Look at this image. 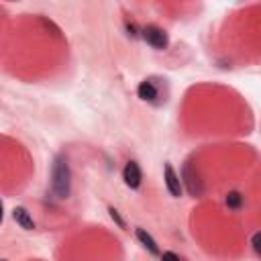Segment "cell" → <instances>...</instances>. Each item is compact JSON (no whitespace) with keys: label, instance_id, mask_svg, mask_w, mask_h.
I'll return each instance as SVG.
<instances>
[{"label":"cell","instance_id":"cell-3","mask_svg":"<svg viewBox=\"0 0 261 261\" xmlns=\"http://www.w3.org/2000/svg\"><path fill=\"white\" fill-rule=\"evenodd\" d=\"M181 184L186 186V190H188L190 196H194V198H200L202 196V181H200V177H198L192 161H186V165L181 169Z\"/></svg>","mask_w":261,"mask_h":261},{"label":"cell","instance_id":"cell-9","mask_svg":"<svg viewBox=\"0 0 261 261\" xmlns=\"http://www.w3.org/2000/svg\"><path fill=\"white\" fill-rule=\"evenodd\" d=\"M224 202H226V206H228L230 210H239V208L243 206V196H241L239 192H228L226 198H224Z\"/></svg>","mask_w":261,"mask_h":261},{"label":"cell","instance_id":"cell-4","mask_svg":"<svg viewBox=\"0 0 261 261\" xmlns=\"http://www.w3.org/2000/svg\"><path fill=\"white\" fill-rule=\"evenodd\" d=\"M163 181H165L167 192H169L173 198H179V196H181V192H184V184H181L179 175L175 173V169H173L169 163H165V167H163Z\"/></svg>","mask_w":261,"mask_h":261},{"label":"cell","instance_id":"cell-7","mask_svg":"<svg viewBox=\"0 0 261 261\" xmlns=\"http://www.w3.org/2000/svg\"><path fill=\"white\" fill-rule=\"evenodd\" d=\"M12 218H14V222H16L20 228H24V230H33V228H35V220H33L31 212H29L27 208H22V206H16V208L12 210Z\"/></svg>","mask_w":261,"mask_h":261},{"label":"cell","instance_id":"cell-2","mask_svg":"<svg viewBox=\"0 0 261 261\" xmlns=\"http://www.w3.org/2000/svg\"><path fill=\"white\" fill-rule=\"evenodd\" d=\"M141 37L145 39L147 45H151V47L157 49V51H163V49H167V45H169V37H167V33H165L163 29L155 27V24H147V27H143V29H141Z\"/></svg>","mask_w":261,"mask_h":261},{"label":"cell","instance_id":"cell-12","mask_svg":"<svg viewBox=\"0 0 261 261\" xmlns=\"http://www.w3.org/2000/svg\"><path fill=\"white\" fill-rule=\"evenodd\" d=\"M161 261H181V259H179V255H175L173 251H165V253L161 255Z\"/></svg>","mask_w":261,"mask_h":261},{"label":"cell","instance_id":"cell-8","mask_svg":"<svg viewBox=\"0 0 261 261\" xmlns=\"http://www.w3.org/2000/svg\"><path fill=\"white\" fill-rule=\"evenodd\" d=\"M137 232V239H139V243L151 253V255H159V247H157V243H155V239L145 230V228H137L135 230Z\"/></svg>","mask_w":261,"mask_h":261},{"label":"cell","instance_id":"cell-1","mask_svg":"<svg viewBox=\"0 0 261 261\" xmlns=\"http://www.w3.org/2000/svg\"><path fill=\"white\" fill-rule=\"evenodd\" d=\"M51 190L59 200L69 198L71 194V169L69 161L63 155H57L51 167Z\"/></svg>","mask_w":261,"mask_h":261},{"label":"cell","instance_id":"cell-6","mask_svg":"<svg viewBox=\"0 0 261 261\" xmlns=\"http://www.w3.org/2000/svg\"><path fill=\"white\" fill-rule=\"evenodd\" d=\"M137 96H139L141 100H145V102H155L157 96H159V90H157V86H155L151 80H143V82L137 86Z\"/></svg>","mask_w":261,"mask_h":261},{"label":"cell","instance_id":"cell-10","mask_svg":"<svg viewBox=\"0 0 261 261\" xmlns=\"http://www.w3.org/2000/svg\"><path fill=\"white\" fill-rule=\"evenodd\" d=\"M251 245H253V249H255V253L261 257V230H257L253 237H251Z\"/></svg>","mask_w":261,"mask_h":261},{"label":"cell","instance_id":"cell-11","mask_svg":"<svg viewBox=\"0 0 261 261\" xmlns=\"http://www.w3.org/2000/svg\"><path fill=\"white\" fill-rule=\"evenodd\" d=\"M108 212H110V218H112V220H114V222H116V224H118L120 228H124V220L120 218V214H118V210L110 206V208H108Z\"/></svg>","mask_w":261,"mask_h":261},{"label":"cell","instance_id":"cell-5","mask_svg":"<svg viewBox=\"0 0 261 261\" xmlns=\"http://www.w3.org/2000/svg\"><path fill=\"white\" fill-rule=\"evenodd\" d=\"M122 179H124L126 188H130V190H137L141 186L143 173H141V167L137 161H126V165L122 169Z\"/></svg>","mask_w":261,"mask_h":261}]
</instances>
